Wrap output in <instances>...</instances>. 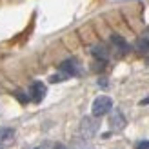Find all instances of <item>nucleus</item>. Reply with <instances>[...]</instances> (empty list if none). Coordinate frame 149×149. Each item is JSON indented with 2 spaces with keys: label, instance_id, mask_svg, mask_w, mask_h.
<instances>
[{
  "label": "nucleus",
  "instance_id": "1",
  "mask_svg": "<svg viewBox=\"0 0 149 149\" xmlns=\"http://www.w3.org/2000/svg\"><path fill=\"white\" fill-rule=\"evenodd\" d=\"M113 109V100L109 98V96L102 95V96H96V98L93 100V106H91V111H93V116H104L107 115L109 111Z\"/></svg>",
  "mask_w": 149,
  "mask_h": 149
},
{
  "label": "nucleus",
  "instance_id": "2",
  "mask_svg": "<svg viewBox=\"0 0 149 149\" xmlns=\"http://www.w3.org/2000/svg\"><path fill=\"white\" fill-rule=\"evenodd\" d=\"M98 120H96L95 116H86V118H82V122H80V133L84 136L87 138H91L96 135V131H98Z\"/></svg>",
  "mask_w": 149,
  "mask_h": 149
},
{
  "label": "nucleus",
  "instance_id": "3",
  "mask_svg": "<svg viewBox=\"0 0 149 149\" xmlns=\"http://www.w3.org/2000/svg\"><path fill=\"white\" fill-rule=\"evenodd\" d=\"M125 116H124V113L120 109H115L113 113L109 115V127H111V131H122L124 127H125Z\"/></svg>",
  "mask_w": 149,
  "mask_h": 149
},
{
  "label": "nucleus",
  "instance_id": "4",
  "mask_svg": "<svg viewBox=\"0 0 149 149\" xmlns=\"http://www.w3.org/2000/svg\"><path fill=\"white\" fill-rule=\"evenodd\" d=\"M46 93H47L46 84H44V82H40V80L33 82L31 87H29V96H31L33 102H42L44 96H46Z\"/></svg>",
  "mask_w": 149,
  "mask_h": 149
},
{
  "label": "nucleus",
  "instance_id": "5",
  "mask_svg": "<svg viewBox=\"0 0 149 149\" xmlns=\"http://www.w3.org/2000/svg\"><path fill=\"white\" fill-rule=\"evenodd\" d=\"M60 71L64 73V77H77L80 73V64L74 58H68L60 64Z\"/></svg>",
  "mask_w": 149,
  "mask_h": 149
},
{
  "label": "nucleus",
  "instance_id": "6",
  "mask_svg": "<svg viewBox=\"0 0 149 149\" xmlns=\"http://www.w3.org/2000/svg\"><path fill=\"white\" fill-rule=\"evenodd\" d=\"M13 140H15V131L11 127H0V149L13 144Z\"/></svg>",
  "mask_w": 149,
  "mask_h": 149
},
{
  "label": "nucleus",
  "instance_id": "7",
  "mask_svg": "<svg viewBox=\"0 0 149 149\" xmlns=\"http://www.w3.org/2000/svg\"><path fill=\"white\" fill-rule=\"evenodd\" d=\"M111 42H113V46L120 51V53H127V51H129V44L125 42L120 35H113V36H111Z\"/></svg>",
  "mask_w": 149,
  "mask_h": 149
},
{
  "label": "nucleus",
  "instance_id": "8",
  "mask_svg": "<svg viewBox=\"0 0 149 149\" xmlns=\"http://www.w3.org/2000/svg\"><path fill=\"white\" fill-rule=\"evenodd\" d=\"M91 51H93V55H95L96 58H100L102 62H106L107 58H109V51H107L106 47H104V46H95Z\"/></svg>",
  "mask_w": 149,
  "mask_h": 149
},
{
  "label": "nucleus",
  "instance_id": "9",
  "mask_svg": "<svg viewBox=\"0 0 149 149\" xmlns=\"http://www.w3.org/2000/svg\"><path fill=\"white\" fill-rule=\"evenodd\" d=\"M135 47H136V51H138V53H149V40L146 38V36H144V38H138L136 40V44H135Z\"/></svg>",
  "mask_w": 149,
  "mask_h": 149
},
{
  "label": "nucleus",
  "instance_id": "10",
  "mask_svg": "<svg viewBox=\"0 0 149 149\" xmlns=\"http://www.w3.org/2000/svg\"><path fill=\"white\" fill-rule=\"evenodd\" d=\"M64 80V74H53V77L49 78V82H53V84H56V82H60Z\"/></svg>",
  "mask_w": 149,
  "mask_h": 149
},
{
  "label": "nucleus",
  "instance_id": "11",
  "mask_svg": "<svg viewBox=\"0 0 149 149\" xmlns=\"http://www.w3.org/2000/svg\"><path fill=\"white\" fill-rule=\"evenodd\" d=\"M136 149H149V142H147V140L138 142V144H136Z\"/></svg>",
  "mask_w": 149,
  "mask_h": 149
},
{
  "label": "nucleus",
  "instance_id": "12",
  "mask_svg": "<svg viewBox=\"0 0 149 149\" xmlns=\"http://www.w3.org/2000/svg\"><path fill=\"white\" fill-rule=\"evenodd\" d=\"M55 149H68V147H65L64 144H56V146H55Z\"/></svg>",
  "mask_w": 149,
  "mask_h": 149
},
{
  "label": "nucleus",
  "instance_id": "13",
  "mask_svg": "<svg viewBox=\"0 0 149 149\" xmlns=\"http://www.w3.org/2000/svg\"><path fill=\"white\" fill-rule=\"evenodd\" d=\"M140 104H142V106H146V104H149V98H144V100L140 102Z\"/></svg>",
  "mask_w": 149,
  "mask_h": 149
},
{
  "label": "nucleus",
  "instance_id": "14",
  "mask_svg": "<svg viewBox=\"0 0 149 149\" xmlns=\"http://www.w3.org/2000/svg\"><path fill=\"white\" fill-rule=\"evenodd\" d=\"M36 149H44V147H36Z\"/></svg>",
  "mask_w": 149,
  "mask_h": 149
}]
</instances>
